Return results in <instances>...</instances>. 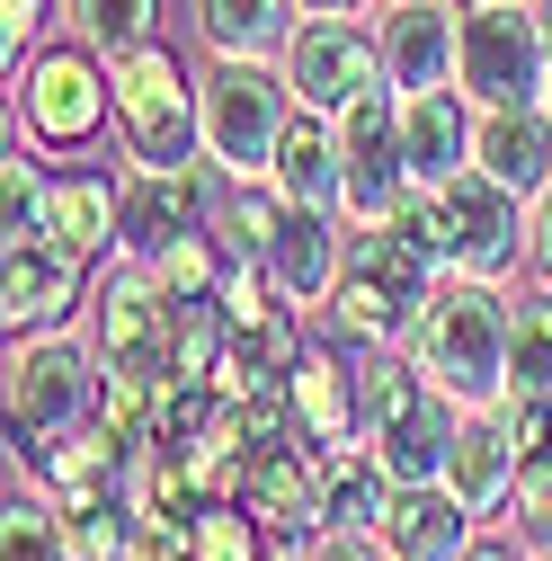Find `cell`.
Listing matches in <instances>:
<instances>
[{
  "label": "cell",
  "mask_w": 552,
  "mask_h": 561,
  "mask_svg": "<svg viewBox=\"0 0 552 561\" xmlns=\"http://www.w3.org/2000/svg\"><path fill=\"white\" fill-rule=\"evenodd\" d=\"M276 224H286V196H276L267 179H250V187H223V205H215V232H223V250H232V259H267Z\"/></svg>",
  "instance_id": "cell-33"
},
{
  "label": "cell",
  "mask_w": 552,
  "mask_h": 561,
  "mask_svg": "<svg viewBox=\"0 0 552 561\" xmlns=\"http://www.w3.org/2000/svg\"><path fill=\"white\" fill-rule=\"evenodd\" d=\"M215 205H223V179L205 161H187V170H134L125 161V259L152 267L187 232H215Z\"/></svg>",
  "instance_id": "cell-13"
},
{
  "label": "cell",
  "mask_w": 552,
  "mask_h": 561,
  "mask_svg": "<svg viewBox=\"0 0 552 561\" xmlns=\"http://www.w3.org/2000/svg\"><path fill=\"white\" fill-rule=\"evenodd\" d=\"M472 170H491L499 187H517L526 205L552 187V116L534 107H481L472 116Z\"/></svg>",
  "instance_id": "cell-20"
},
{
  "label": "cell",
  "mask_w": 552,
  "mask_h": 561,
  "mask_svg": "<svg viewBox=\"0 0 552 561\" xmlns=\"http://www.w3.org/2000/svg\"><path fill=\"white\" fill-rule=\"evenodd\" d=\"M303 0H187V27L205 54H286Z\"/></svg>",
  "instance_id": "cell-25"
},
{
  "label": "cell",
  "mask_w": 552,
  "mask_h": 561,
  "mask_svg": "<svg viewBox=\"0 0 552 561\" xmlns=\"http://www.w3.org/2000/svg\"><path fill=\"white\" fill-rule=\"evenodd\" d=\"M312 481H321V517H330V526H383L392 490H401V481L375 463L366 437H348V446H312Z\"/></svg>",
  "instance_id": "cell-24"
},
{
  "label": "cell",
  "mask_w": 552,
  "mask_h": 561,
  "mask_svg": "<svg viewBox=\"0 0 552 561\" xmlns=\"http://www.w3.org/2000/svg\"><path fill=\"white\" fill-rule=\"evenodd\" d=\"M338 161H348V224H392L419 179H410V134H401V90H366L338 116Z\"/></svg>",
  "instance_id": "cell-12"
},
{
  "label": "cell",
  "mask_w": 552,
  "mask_h": 561,
  "mask_svg": "<svg viewBox=\"0 0 552 561\" xmlns=\"http://www.w3.org/2000/svg\"><path fill=\"white\" fill-rule=\"evenodd\" d=\"M196 107H205V170L223 187H250L276 170V144L286 125L303 116L295 107V81L276 54H205L196 72Z\"/></svg>",
  "instance_id": "cell-3"
},
{
  "label": "cell",
  "mask_w": 552,
  "mask_h": 561,
  "mask_svg": "<svg viewBox=\"0 0 552 561\" xmlns=\"http://www.w3.org/2000/svg\"><path fill=\"white\" fill-rule=\"evenodd\" d=\"M99 295V267L81 250H62L54 232L36 241H0V330L10 339H45V330H81Z\"/></svg>",
  "instance_id": "cell-9"
},
{
  "label": "cell",
  "mask_w": 552,
  "mask_h": 561,
  "mask_svg": "<svg viewBox=\"0 0 552 561\" xmlns=\"http://www.w3.org/2000/svg\"><path fill=\"white\" fill-rule=\"evenodd\" d=\"M526 552H534V543H526L517 526H481V535L463 543V561H526Z\"/></svg>",
  "instance_id": "cell-36"
},
{
  "label": "cell",
  "mask_w": 552,
  "mask_h": 561,
  "mask_svg": "<svg viewBox=\"0 0 552 561\" xmlns=\"http://www.w3.org/2000/svg\"><path fill=\"white\" fill-rule=\"evenodd\" d=\"M348 215H303V205H286V224H276V241H267V286H276V304H295V312H321L330 295H338V276H348Z\"/></svg>",
  "instance_id": "cell-14"
},
{
  "label": "cell",
  "mask_w": 552,
  "mask_h": 561,
  "mask_svg": "<svg viewBox=\"0 0 552 561\" xmlns=\"http://www.w3.org/2000/svg\"><path fill=\"white\" fill-rule=\"evenodd\" d=\"M375 0H303V19H366Z\"/></svg>",
  "instance_id": "cell-38"
},
{
  "label": "cell",
  "mask_w": 552,
  "mask_h": 561,
  "mask_svg": "<svg viewBox=\"0 0 552 561\" xmlns=\"http://www.w3.org/2000/svg\"><path fill=\"white\" fill-rule=\"evenodd\" d=\"M437 196H446V276L508 286V276L526 267V241H534V205L517 187H499L491 170H463Z\"/></svg>",
  "instance_id": "cell-8"
},
{
  "label": "cell",
  "mask_w": 552,
  "mask_h": 561,
  "mask_svg": "<svg viewBox=\"0 0 552 561\" xmlns=\"http://www.w3.org/2000/svg\"><path fill=\"white\" fill-rule=\"evenodd\" d=\"M116 152H125L134 170H187V161H205L196 72L179 62L170 36L116 62Z\"/></svg>",
  "instance_id": "cell-6"
},
{
  "label": "cell",
  "mask_w": 552,
  "mask_h": 561,
  "mask_svg": "<svg viewBox=\"0 0 552 561\" xmlns=\"http://www.w3.org/2000/svg\"><path fill=\"white\" fill-rule=\"evenodd\" d=\"M472 99L463 90H401V134H410V179L446 187L472 170Z\"/></svg>",
  "instance_id": "cell-22"
},
{
  "label": "cell",
  "mask_w": 552,
  "mask_h": 561,
  "mask_svg": "<svg viewBox=\"0 0 552 561\" xmlns=\"http://www.w3.org/2000/svg\"><path fill=\"white\" fill-rule=\"evenodd\" d=\"M499 419L517 437V508H508V526L526 543H552V392H508Z\"/></svg>",
  "instance_id": "cell-23"
},
{
  "label": "cell",
  "mask_w": 552,
  "mask_h": 561,
  "mask_svg": "<svg viewBox=\"0 0 552 561\" xmlns=\"http://www.w3.org/2000/svg\"><path fill=\"white\" fill-rule=\"evenodd\" d=\"M455 401L446 392H428L410 419H392V428H366V446H375V463L392 472V481H446V455H455Z\"/></svg>",
  "instance_id": "cell-26"
},
{
  "label": "cell",
  "mask_w": 552,
  "mask_h": 561,
  "mask_svg": "<svg viewBox=\"0 0 552 561\" xmlns=\"http://www.w3.org/2000/svg\"><path fill=\"white\" fill-rule=\"evenodd\" d=\"M410 366L428 375V392H446L455 410H491L508 401V286L481 276H446L428 295V312L410 321Z\"/></svg>",
  "instance_id": "cell-1"
},
{
  "label": "cell",
  "mask_w": 552,
  "mask_h": 561,
  "mask_svg": "<svg viewBox=\"0 0 552 561\" xmlns=\"http://www.w3.org/2000/svg\"><path fill=\"white\" fill-rule=\"evenodd\" d=\"M45 205H54V152L10 134V161H0V241H36Z\"/></svg>",
  "instance_id": "cell-29"
},
{
  "label": "cell",
  "mask_w": 552,
  "mask_h": 561,
  "mask_svg": "<svg viewBox=\"0 0 552 561\" xmlns=\"http://www.w3.org/2000/svg\"><path fill=\"white\" fill-rule=\"evenodd\" d=\"M170 330H179V295L143 259H116L99 267V295H90V347L116 375H170Z\"/></svg>",
  "instance_id": "cell-10"
},
{
  "label": "cell",
  "mask_w": 552,
  "mask_h": 561,
  "mask_svg": "<svg viewBox=\"0 0 552 561\" xmlns=\"http://www.w3.org/2000/svg\"><path fill=\"white\" fill-rule=\"evenodd\" d=\"M286 401H295V428H303L312 446L366 437V410H357V347H348V339H312L303 366H295V383H286Z\"/></svg>",
  "instance_id": "cell-18"
},
{
  "label": "cell",
  "mask_w": 552,
  "mask_h": 561,
  "mask_svg": "<svg viewBox=\"0 0 552 561\" xmlns=\"http://www.w3.org/2000/svg\"><path fill=\"white\" fill-rule=\"evenodd\" d=\"M463 10H472V0H463Z\"/></svg>",
  "instance_id": "cell-40"
},
{
  "label": "cell",
  "mask_w": 552,
  "mask_h": 561,
  "mask_svg": "<svg viewBox=\"0 0 552 561\" xmlns=\"http://www.w3.org/2000/svg\"><path fill=\"white\" fill-rule=\"evenodd\" d=\"M526 276H534V286H552V187L534 196V241H526Z\"/></svg>",
  "instance_id": "cell-37"
},
{
  "label": "cell",
  "mask_w": 552,
  "mask_h": 561,
  "mask_svg": "<svg viewBox=\"0 0 552 561\" xmlns=\"http://www.w3.org/2000/svg\"><path fill=\"white\" fill-rule=\"evenodd\" d=\"M437 286H446L437 250H419L401 224H357L348 232V276H338V295L321 304V321L348 347H401Z\"/></svg>",
  "instance_id": "cell-4"
},
{
  "label": "cell",
  "mask_w": 552,
  "mask_h": 561,
  "mask_svg": "<svg viewBox=\"0 0 552 561\" xmlns=\"http://www.w3.org/2000/svg\"><path fill=\"white\" fill-rule=\"evenodd\" d=\"M10 134L54 161H81L99 134H116V62L81 36H54L10 72Z\"/></svg>",
  "instance_id": "cell-5"
},
{
  "label": "cell",
  "mask_w": 552,
  "mask_h": 561,
  "mask_svg": "<svg viewBox=\"0 0 552 561\" xmlns=\"http://www.w3.org/2000/svg\"><path fill=\"white\" fill-rule=\"evenodd\" d=\"M54 27H62V0H0V62L19 72L27 54L54 45Z\"/></svg>",
  "instance_id": "cell-34"
},
{
  "label": "cell",
  "mask_w": 552,
  "mask_h": 561,
  "mask_svg": "<svg viewBox=\"0 0 552 561\" xmlns=\"http://www.w3.org/2000/svg\"><path fill=\"white\" fill-rule=\"evenodd\" d=\"M0 561H72L62 500H54L36 472H10V508H0Z\"/></svg>",
  "instance_id": "cell-27"
},
{
  "label": "cell",
  "mask_w": 552,
  "mask_h": 561,
  "mask_svg": "<svg viewBox=\"0 0 552 561\" xmlns=\"http://www.w3.org/2000/svg\"><path fill=\"white\" fill-rule=\"evenodd\" d=\"M45 232L62 250H81L90 267L125 259V170L90 161V170H54V205H45Z\"/></svg>",
  "instance_id": "cell-17"
},
{
  "label": "cell",
  "mask_w": 552,
  "mask_h": 561,
  "mask_svg": "<svg viewBox=\"0 0 552 561\" xmlns=\"http://www.w3.org/2000/svg\"><path fill=\"white\" fill-rule=\"evenodd\" d=\"M62 36H81L90 54L125 62V54L161 45V0H62Z\"/></svg>",
  "instance_id": "cell-28"
},
{
  "label": "cell",
  "mask_w": 552,
  "mask_h": 561,
  "mask_svg": "<svg viewBox=\"0 0 552 561\" xmlns=\"http://www.w3.org/2000/svg\"><path fill=\"white\" fill-rule=\"evenodd\" d=\"M286 81H295V107H312V116H348L366 90H383L392 72H383V36L366 27V19H295V36H286Z\"/></svg>",
  "instance_id": "cell-11"
},
{
  "label": "cell",
  "mask_w": 552,
  "mask_h": 561,
  "mask_svg": "<svg viewBox=\"0 0 552 561\" xmlns=\"http://www.w3.org/2000/svg\"><path fill=\"white\" fill-rule=\"evenodd\" d=\"M428 401V375L410 366V347H357V410L366 428H392V419H410Z\"/></svg>",
  "instance_id": "cell-30"
},
{
  "label": "cell",
  "mask_w": 552,
  "mask_h": 561,
  "mask_svg": "<svg viewBox=\"0 0 552 561\" xmlns=\"http://www.w3.org/2000/svg\"><path fill=\"white\" fill-rule=\"evenodd\" d=\"M375 535H383V552H392V561H463V543L481 535V517L455 500L446 481H401Z\"/></svg>",
  "instance_id": "cell-19"
},
{
  "label": "cell",
  "mask_w": 552,
  "mask_h": 561,
  "mask_svg": "<svg viewBox=\"0 0 552 561\" xmlns=\"http://www.w3.org/2000/svg\"><path fill=\"white\" fill-rule=\"evenodd\" d=\"M508 392H552V286L508 295Z\"/></svg>",
  "instance_id": "cell-31"
},
{
  "label": "cell",
  "mask_w": 552,
  "mask_h": 561,
  "mask_svg": "<svg viewBox=\"0 0 552 561\" xmlns=\"http://www.w3.org/2000/svg\"><path fill=\"white\" fill-rule=\"evenodd\" d=\"M267 187L303 205V215H348V161H338V116H295L286 125V144H276V170Z\"/></svg>",
  "instance_id": "cell-21"
},
{
  "label": "cell",
  "mask_w": 552,
  "mask_h": 561,
  "mask_svg": "<svg viewBox=\"0 0 552 561\" xmlns=\"http://www.w3.org/2000/svg\"><path fill=\"white\" fill-rule=\"evenodd\" d=\"M526 561H552V543H534V552H526Z\"/></svg>",
  "instance_id": "cell-39"
},
{
  "label": "cell",
  "mask_w": 552,
  "mask_h": 561,
  "mask_svg": "<svg viewBox=\"0 0 552 561\" xmlns=\"http://www.w3.org/2000/svg\"><path fill=\"white\" fill-rule=\"evenodd\" d=\"M187 526H196V561H267L276 552V535L258 526L250 500H205Z\"/></svg>",
  "instance_id": "cell-32"
},
{
  "label": "cell",
  "mask_w": 552,
  "mask_h": 561,
  "mask_svg": "<svg viewBox=\"0 0 552 561\" xmlns=\"http://www.w3.org/2000/svg\"><path fill=\"white\" fill-rule=\"evenodd\" d=\"M295 561H392V552H383L375 526H321V535L295 543Z\"/></svg>",
  "instance_id": "cell-35"
},
{
  "label": "cell",
  "mask_w": 552,
  "mask_h": 561,
  "mask_svg": "<svg viewBox=\"0 0 552 561\" xmlns=\"http://www.w3.org/2000/svg\"><path fill=\"white\" fill-rule=\"evenodd\" d=\"M383 72L392 90H455V54H463V0H383Z\"/></svg>",
  "instance_id": "cell-15"
},
{
  "label": "cell",
  "mask_w": 552,
  "mask_h": 561,
  "mask_svg": "<svg viewBox=\"0 0 552 561\" xmlns=\"http://www.w3.org/2000/svg\"><path fill=\"white\" fill-rule=\"evenodd\" d=\"M10 472H36L62 437L99 428V401H107V357L72 330H45V339H10Z\"/></svg>",
  "instance_id": "cell-2"
},
{
  "label": "cell",
  "mask_w": 552,
  "mask_h": 561,
  "mask_svg": "<svg viewBox=\"0 0 552 561\" xmlns=\"http://www.w3.org/2000/svg\"><path fill=\"white\" fill-rule=\"evenodd\" d=\"M552 81V36L534 0H472L463 10V54H455V90L472 107H534Z\"/></svg>",
  "instance_id": "cell-7"
},
{
  "label": "cell",
  "mask_w": 552,
  "mask_h": 561,
  "mask_svg": "<svg viewBox=\"0 0 552 561\" xmlns=\"http://www.w3.org/2000/svg\"><path fill=\"white\" fill-rule=\"evenodd\" d=\"M446 490H455V500H463L481 526H508V508H517V437H508L499 401H491V410H463V419H455Z\"/></svg>",
  "instance_id": "cell-16"
}]
</instances>
